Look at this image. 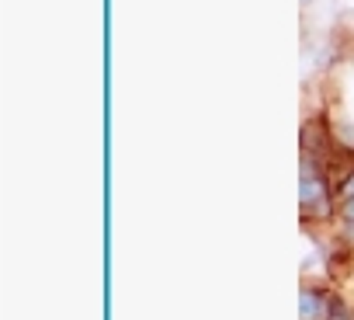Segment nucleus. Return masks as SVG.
Masks as SVG:
<instances>
[{
    "label": "nucleus",
    "mask_w": 354,
    "mask_h": 320,
    "mask_svg": "<svg viewBox=\"0 0 354 320\" xmlns=\"http://www.w3.org/2000/svg\"><path fill=\"white\" fill-rule=\"evenodd\" d=\"M340 216H344L347 223H354V199H347V202H340Z\"/></svg>",
    "instance_id": "obj_4"
},
{
    "label": "nucleus",
    "mask_w": 354,
    "mask_h": 320,
    "mask_svg": "<svg viewBox=\"0 0 354 320\" xmlns=\"http://www.w3.org/2000/svg\"><path fill=\"white\" fill-rule=\"evenodd\" d=\"M347 199H354V171L340 181V202H347Z\"/></svg>",
    "instance_id": "obj_3"
},
{
    "label": "nucleus",
    "mask_w": 354,
    "mask_h": 320,
    "mask_svg": "<svg viewBox=\"0 0 354 320\" xmlns=\"http://www.w3.org/2000/svg\"><path fill=\"white\" fill-rule=\"evenodd\" d=\"M299 313H302V320H319V317H323V299H319L316 292L302 289V296H299Z\"/></svg>",
    "instance_id": "obj_2"
},
{
    "label": "nucleus",
    "mask_w": 354,
    "mask_h": 320,
    "mask_svg": "<svg viewBox=\"0 0 354 320\" xmlns=\"http://www.w3.org/2000/svg\"><path fill=\"white\" fill-rule=\"evenodd\" d=\"M299 199H302V213L309 216H326L330 202H326V181L316 171V164L309 168V157L302 160V181H299Z\"/></svg>",
    "instance_id": "obj_1"
}]
</instances>
